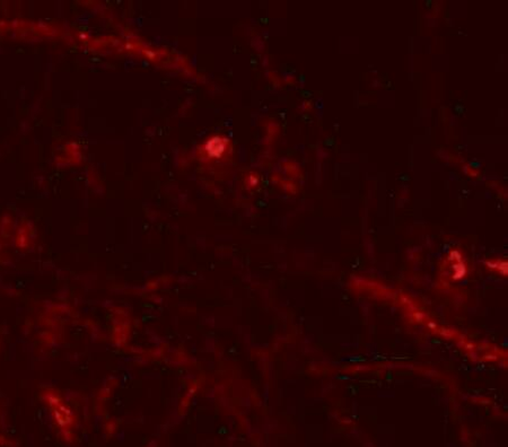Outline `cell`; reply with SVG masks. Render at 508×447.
<instances>
[{
	"label": "cell",
	"instance_id": "obj_1",
	"mask_svg": "<svg viewBox=\"0 0 508 447\" xmlns=\"http://www.w3.org/2000/svg\"><path fill=\"white\" fill-rule=\"evenodd\" d=\"M226 149V142L224 139L213 138L207 142V151L213 157H219Z\"/></svg>",
	"mask_w": 508,
	"mask_h": 447
}]
</instances>
